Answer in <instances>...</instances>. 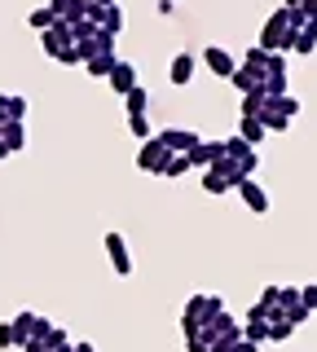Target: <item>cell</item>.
<instances>
[{
	"label": "cell",
	"instance_id": "obj_3",
	"mask_svg": "<svg viewBox=\"0 0 317 352\" xmlns=\"http://www.w3.org/2000/svg\"><path fill=\"white\" fill-rule=\"evenodd\" d=\"M155 137L163 141V146H168V154H190V150L203 141L194 128H163V132H155Z\"/></svg>",
	"mask_w": 317,
	"mask_h": 352
},
{
	"label": "cell",
	"instance_id": "obj_11",
	"mask_svg": "<svg viewBox=\"0 0 317 352\" xmlns=\"http://www.w3.org/2000/svg\"><path fill=\"white\" fill-rule=\"evenodd\" d=\"M49 9L58 22H84L89 18V0H49Z\"/></svg>",
	"mask_w": 317,
	"mask_h": 352
},
{
	"label": "cell",
	"instance_id": "obj_25",
	"mask_svg": "<svg viewBox=\"0 0 317 352\" xmlns=\"http://www.w3.org/2000/svg\"><path fill=\"white\" fill-rule=\"evenodd\" d=\"M128 132H133L137 141H150V137H155V128H150L146 115H128Z\"/></svg>",
	"mask_w": 317,
	"mask_h": 352
},
{
	"label": "cell",
	"instance_id": "obj_13",
	"mask_svg": "<svg viewBox=\"0 0 317 352\" xmlns=\"http://www.w3.org/2000/svg\"><path fill=\"white\" fill-rule=\"evenodd\" d=\"M106 84H111L119 97H128L137 88V66L133 62H115V71H111V80H106Z\"/></svg>",
	"mask_w": 317,
	"mask_h": 352
},
{
	"label": "cell",
	"instance_id": "obj_39",
	"mask_svg": "<svg viewBox=\"0 0 317 352\" xmlns=\"http://www.w3.org/2000/svg\"><path fill=\"white\" fill-rule=\"evenodd\" d=\"M0 124H9V93H0Z\"/></svg>",
	"mask_w": 317,
	"mask_h": 352
},
{
	"label": "cell",
	"instance_id": "obj_35",
	"mask_svg": "<svg viewBox=\"0 0 317 352\" xmlns=\"http://www.w3.org/2000/svg\"><path fill=\"white\" fill-rule=\"evenodd\" d=\"M0 348H18V335H14V322H0Z\"/></svg>",
	"mask_w": 317,
	"mask_h": 352
},
{
	"label": "cell",
	"instance_id": "obj_38",
	"mask_svg": "<svg viewBox=\"0 0 317 352\" xmlns=\"http://www.w3.org/2000/svg\"><path fill=\"white\" fill-rule=\"evenodd\" d=\"M256 348H260V344H251V339H238V344L229 348V352H256Z\"/></svg>",
	"mask_w": 317,
	"mask_h": 352
},
{
	"label": "cell",
	"instance_id": "obj_43",
	"mask_svg": "<svg viewBox=\"0 0 317 352\" xmlns=\"http://www.w3.org/2000/svg\"><path fill=\"white\" fill-rule=\"evenodd\" d=\"M89 5H119V0H89Z\"/></svg>",
	"mask_w": 317,
	"mask_h": 352
},
{
	"label": "cell",
	"instance_id": "obj_21",
	"mask_svg": "<svg viewBox=\"0 0 317 352\" xmlns=\"http://www.w3.org/2000/svg\"><path fill=\"white\" fill-rule=\"evenodd\" d=\"M146 106H150V93H146V84H137L133 93L124 97V110L128 115H146Z\"/></svg>",
	"mask_w": 317,
	"mask_h": 352
},
{
	"label": "cell",
	"instance_id": "obj_31",
	"mask_svg": "<svg viewBox=\"0 0 317 352\" xmlns=\"http://www.w3.org/2000/svg\"><path fill=\"white\" fill-rule=\"evenodd\" d=\"M45 344H49V348H71V335H67V330H62V326H49Z\"/></svg>",
	"mask_w": 317,
	"mask_h": 352
},
{
	"label": "cell",
	"instance_id": "obj_22",
	"mask_svg": "<svg viewBox=\"0 0 317 352\" xmlns=\"http://www.w3.org/2000/svg\"><path fill=\"white\" fill-rule=\"evenodd\" d=\"M260 124H265V132H287L291 119L282 115V110H273V102H269V106H265V115H260Z\"/></svg>",
	"mask_w": 317,
	"mask_h": 352
},
{
	"label": "cell",
	"instance_id": "obj_34",
	"mask_svg": "<svg viewBox=\"0 0 317 352\" xmlns=\"http://www.w3.org/2000/svg\"><path fill=\"white\" fill-rule=\"evenodd\" d=\"M282 317H287L291 326H304V322H309L313 313H309V308H304V304H295V308H287V313H282Z\"/></svg>",
	"mask_w": 317,
	"mask_h": 352
},
{
	"label": "cell",
	"instance_id": "obj_29",
	"mask_svg": "<svg viewBox=\"0 0 317 352\" xmlns=\"http://www.w3.org/2000/svg\"><path fill=\"white\" fill-rule=\"evenodd\" d=\"M23 119H27V97L9 93V124H23Z\"/></svg>",
	"mask_w": 317,
	"mask_h": 352
},
{
	"label": "cell",
	"instance_id": "obj_14",
	"mask_svg": "<svg viewBox=\"0 0 317 352\" xmlns=\"http://www.w3.org/2000/svg\"><path fill=\"white\" fill-rule=\"evenodd\" d=\"M194 66H199V58H194V53H177V58L168 62V80H172V84H190V80H194Z\"/></svg>",
	"mask_w": 317,
	"mask_h": 352
},
{
	"label": "cell",
	"instance_id": "obj_2",
	"mask_svg": "<svg viewBox=\"0 0 317 352\" xmlns=\"http://www.w3.org/2000/svg\"><path fill=\"white\" fill-rule=\"evenodd\" d=\"M168 146H163L159 137H150V141H141V150H137V168L141 172H150V176H163V168H168Z\"/></svg>",
	"mask_w": 317,
	"mask_h": 352
},
{
	"label": "cell",
	"instance_id": "obj_40",
	"mask_svg": "<svg viewBox=\"0 0 317 352\" xmlns=\"http://www.w3.org/2000/svg\"><path fill=\"white\" fill-rule=\"evenodd\" d=\"M300 31H304V36H313V40H317V18H309V22H304Z\"/></svg>",
	"mask_w": 317,
	"mask_h": 352
},
{
	"label": "cell",
	"instance_id": "obj_4",
	"mask_svg": "<svg viewBox=\"0 0 317 352\" xmlns=\"http://www.w3.org/2000/svg\"><path fill=\"white\" fill-rule=\"evenodd\" d=\"M203 62H207V71H212V75H221V80H234V71H238L234 53L221 49V44H207V49H203Z\"/></svg>",
	"mask_w": 317,
	"mask_h": 352
},
{
	"label": "cell",
	"instance_id": "obj_16",
	"mask_svg": "<svg viewBox=\"0 0 317 352\" xmlns=\"http://www.w3.org/2000/svg\"><path fill=\"white\" fill-rule=\"evenodd\" d=\"M265 106H269L265 84H256L251 93H243V115H247V119H260V115H265Z\"/></svg>",
	"mask_w": 317,
	"mask_h": 352
},
{
	"label": "cell",
	"instance_id": "obj_15",
	"mask_svg": "<svg viewBox=\"0 0 317 352\" xmlns=\"http://www.w3.org/2000/svg\"><path fill=\"white\" fill-rule=\"evenodd\" d=\"M238 66H243V71L251 75V80H260V84H265V66H269V53L260 49V44H251V49H247V58L238 62Z\"/></svg>",
	"mask_w": 317,
	"mask_h": 352
},
{
	"label": "cell",
	"instance_id": "obj_42",
	"mask_svg": "<svg viewBox=\"0 0 317 352\" xmlns=\"http://www.w3.org/2000/svg\"><path fill=\"white\" fill-rule=\"evenodd\" d=\"M75 352H97V348L93 344H75Z\"/></svg>",
	"mask_w": 317,
	"mask_h": 352
},
{
	"label": "cell",
	"instance_id": "obj_33",
	"mask_svg": "<svg viewBox=\"0 0 317 352\" xmlns=\"http://www.w3.org/2000/svg\"><path fill=\"white\" fill-rule=\"evenodd\" d=\"M229 84H234V88H238V93H251V88H256L260 80H251V75L243 71V66H238V71H234V80H229Z\"/></svg>",
	"mask_w": 317,
	"mask_h": 352
},
{
	"label": "cell",
	"instance_id": "obj_10",
	"mask_svg": "<svg viewBox=\"0 0 317 352\" xmlns=\"http://www.w3.org/2000/svg\"><path fill=\"white\" fill-rule=\"evenodd\" d=\"M225 159V141H199V146H194L190 150V163H194V168H212V163H221Z\"/></svg>",
	"mask_w": 317,
	"mask_h": 352
},
{
	"label": "cell",
	"instance_id": "obj_37",
	"mask_svg": "<svg viewBox=\"0 0 317 352\" xmlns=\"http://www.w3.org/2000/svg\"><path fill=\"white\" fill-rule=\"evenodd\" d=\"M23 352H53L45 339H31V344H23Z\"/></svg>",
	"mask_w": 317,
	"mask_h": 352
},
{
	"label": "cell",
	"instance_id": "obj_6",
	"mask_svg": "<svg viewBox=\"0 0 317 352\" xmlns=\"http://www.w3.org/2000/svg\"><path fill=\"white\" fill-rule=\"evenodd\" d=\"M203 326H207V295H194V300L181 308V330H185V339H190V335H199Z\"/></svg>",
	"mask_w": 317,
	"mask_h": 352
},
{
	"label": "cell",
	"instance_id": "obj_5",
	"mask_svg": "<svg viewBox=\"0 0 317 352\" xmlns=\"http://www.w3.org/2000/svg\"><path fill=\"white\" fill-rule=\"evenodd\" d=\"M106 256H111V269L119 273V278H128L133 273V256H128V242H124V234H106Z\"/></svg>",
	"mask_w": 317,
	"mask_h": 352
},
{
	"label": "cell",
	"instance_id": "obj_20",
	"mask_svg": "<svg viewBox=\"0 0 317 352\" xmlns=\"http://www.w3.org/2000/svg\"><path fill=\"white\" fill-rule=\"evenodd\" d=\"M0 141L9 146V154H18V150L27 146V128H23V124H5V132H0Z\"/></svg>",
	"mask_w": 317,
	"mask_h": 352
},
{
	"label": "cell",
	"instance_id": "obj_28",
	"mask_svg": "<svg viewBox=\"0 0 317 352\" xmlns=\"http://www.w3.org/2000/svg\"><path fill=\"white\" fill-rule=\"evenodd\" d=\"M256 304H265V308H269V313H273V308H278V304H282V286H278V282H269V286H265V291H260V300H256Z\"/></svg>",
	"mask_w": 317,
	"mask_h": 352
},
{
	"label": "cell",
	"instance_id": "obj_27",
	"mask_svg": "<svg viewBox=\"0 0 317 352\" xmlns=\"http://www.w3.org/2000/svg\"><path fill=\"white\" fill-rule=\"evenodd\" d=\"M243 339H251V344H269V322H247Z\"/></svg>",
	"mask_w": 317,
	"mask_h": 352
},
{
	"label": "cell",
	"instance_id": "obj_44",
	"mask_svg": "<svg viewBox=\"0 0 317 352\" xmlns=\"http://www.w3.org/2000/svg\"><path fill=\"white\" fill-rule=\"evenodd\" d=\"M0 132H5V124H0Z\"/></svg>",
	"mask_w": 317,
	"mask_h": 352
},
{
	"label": "cell",
	"instance_id": "obj_30",
	"mask_svg": "<svg viewBox=\"0 0 317 352\" xmlns=\"http://www.w3.org/2000/svg\"><path fill=\"white\" fill-rule=\"evenodd\" d=\"M269 102H273V110H282L287 119H295V115H300V102H295L291 93H287V97H269Z\"/></svg>",
	"mask_w": 317,
	"mask_h": 352
},
{
	"label": "cell",
	"instance_id": "obj_36",
	"mask_svg": "<svg viewBox=\"0 0 317 352\" xmlns=\"http://www.w3.org/2000/svg\"><path fill=\"white\" fill-rule=\"evenodd\" d=\"M53 62H62V66H71V62H84V53H80V49H75V44H67V49H62V53H58V58H53Z\"/></svg>",
	"mask_w": 317,
	"mask_h": 352
},
{
	"label": "cell",
	"instance_id": "obj_8",
	"mask_svg": "<svg viewBox=\"0 0 317 352\" xmlns=\"http://www.w3.org/2000/svg\"><path fill=\"white\" fill-rule=\"evenodd\" d=\"M89 18L106 31V36H119V31H124V9L119 5H89Z\"/></svg>",
	"mask_w": 317,
	"mask_h": 352
},
{
	"label": "cell",
	"instance_id": "obj_12",
	"mask_svg": "<svg viewBox=\"0 0 317 352\" xmlns=\"http://www.w3.org/2000/svg\"><path fill=\"white\" fill-rule=\"evenodd\" d=\"M238 198H243V203H247V212H256V216H265V212H269V194L260 190V185L251 181V176H247L243 185H238Z\"/></svg>",
	"mask_w": 317,
	"mask_h": 352
},
{
	"label": "cell",
	"instance_id": "obj_17",
	"mask_svg": "<svg viewBox=\"0 0 317 352\" xmlns=\"http://www.w3.org/2000/svg\"><path fill=\"white\" fill-rule=\"evenodd\" d=\"M115 53H93V58L89 62H84V66H89V75H93V80H111V71H115Z\"/></svg>",
	"mask_w": 317,
	"mask_h": 352
},
{
	"label": "cell",
	"instance_id": "obj_7",
	"mask_svg": "<svg viewBox=\"0 0 317 352\" xmlns=\"http://www.w3.org/2000/svg\"><path fill=\"white\" fill-rule=\"evenodd\" d=\"M225 154H229V159H234V163H238V168H243L247 176H256V168H260L256 146H247L243 137H229V141H225Z\"/></svg>",
	"mask_w": 317,
	"mask_h": 352
},
{
	"label": "cell",
	"instance_id": "obj_19",
	"mask_svg": "<svg viewBox=\"0 0 317 352\" xmlns=\"http://www.w3.org/2000/svg\"><path fill=\"white\" fill-rule=\"evenodd\" d=\"M53 22H58V18H53V9H49V5H36V9L27 14V27L36 31V36H45V31L53 27Z\"/></svg>",
	"mask_w": 317,
	"mask_h": 352
},
{
	"label": "cell",
	"instance_id": "obj_18",
	"mask_svg": "<svg viewBox=\"0 0 317 352\" xmlns=\"http://www.w3.org/2000/svg\"><path fill=\"white\" fill-rule=\"evenodd\" d=\"M36 326H40V317H36V313H18V317H14V335H18V348L36 339Z\"/></svg>",
	"mask_w": 317,
	"mask_h": 352
},
{
	"label": "cell",
	"instance_id": "obj_1",
	"mask_svg": "<svg viewBox=\"0 0 317 352\" xmlns=\"http://www.w3.org/2000/svg\"><path fill=\"white\" fill-rule=\"evenodd\" d=\"M295 36H300V27L291 22L287 5L273 9V14L265 18V31H260V49L265 53H291L295 49Z\"/></svg>",
	"mask_w": 317,
	"mask_h": 352
},
{
	"label": "cell",
	"instance_id": "obj_26",
	"mask_svg": "<svg viewBox=\"0 0 317 352\" xmlns=\"http://www.w3.org/2000/svg\"><path fill=\"white\" fill-rule=\"evenodd\" d=\"M190 168H194V163H190V154H172V159H168V168H163V176H172V181H177V176H185Z\"/></svg>",
	"mask_w": 317,
	"mask_h": 352
},
{
	"label": "cell",
	"instance_id": "obj_32",
	"mask_svg": "<svg viewBox=\"0 0 317 352\" xmlns=\"http://www.w3.org/2000/svg\"><path fill=\"white\" fill-rule=\"evenodd\" d=\"M203 190H207V194H225L229 185H225V176H216V172H203Z\"/></svg>",
	"mask_w": 317,
	"mask_h": 352
},
{
	"label": "cell",
	"instance_id": "obj_24",
	"mask_svg": "<svg viewBox=\"0 0 317 352\" xmlns=\"http://www.w3.org/2000/svg\"><path fill=\"white\" fill-rule=\"evenodd\" d=\"M291 335H295V326L287 322V317H273V322H269V339H273V344H287Z\"/></svg>",
	"mask_w": 317,
	"mask_h": 352
},
{
	"label": "cell",
	"instance_id": "obj_9",
	"mask_svg": "<svg viewBox=\"0 0 317 352\" xmlns=\"http://www.w3.org/2000/svg\"><path fill=\"white\" fill-rule=\"evenodd\" d=\"M67 44H75V40H71V22H53L45 36H40V49H45L49 58H58V53L67 49Z\"/></svg>",
	"mask_w": 317,
	"mask_h": 352
},
{
	"label": "cell",
	"instance_id": "obj_23",
	"mask_svg": "<svg viewBox=\"0 0 317 352\" xmlns=\"http://www.w3.org/2000/svg\"><path fill=\"white\" fill-rule=\"evenodd\" d=\"M238 137H243L247 146H256V141L265 137V124H260V119H247V115H243V124H238Z\"/></svg>",
	"mask_w": 317,
	"mask_h": 352
},
{
	"label": "cell",
	"instance_id": "obj_41",
	"mask_svg": "<svg viewBox=\"0 0 317 352\" xmlns=\"http://www.w3.org/2000/svg\"><path fill=\"white\" fill-rule=\"evenodd\" d=\"M304 5H309V0H287V9H304Z\"/></svg>",
	"mask_w": 317,
	"mask_h": 352
}]
</instances>
